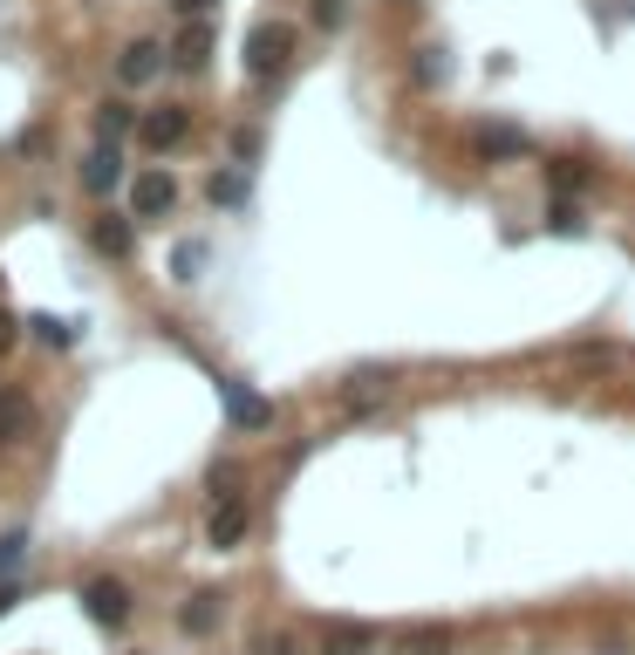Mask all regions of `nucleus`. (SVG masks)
Returning <instances> with one entry per match:
<instances>
[{
    "instance_id": "obj_1",
    "label": "nucleus",
    "mask_w": 635,
    "mask_h": 655,
    "mask_svg": "<svg viewBox=\"0 0 635 655\" xmlns=\"http://www.w3.org/2000/svg\"><path fill=\"white\" fill-rule=\"evenodd\" d=\"M294 21H253L246 28V75L253 83H273L288 62H294Z\"/></svg>"
},
{
    "instance_id": "obj_2",
    "label": "nucleus",
    "mask_w": 635,
    "mask_h": 655,
    "mask_svg": "<svg viewBox=\"0 0 635 655\" xmlns=\"http://www.w3.org/2000/svg\"><path fill=\"white\" fill-rule=\"evenodd\" d=\"M465 144H472L478 164H520V158H533V137L520 131V123H499V116L465 123Z\"/></svg>"
},
{
    "instance_id": "obj_3",
    "label": "nucleus",
    "mask_w": 635,
    "mask_h": 655,
    "mask_svg": "<svg viewBox=\"0 0 635 655\" xmlns=\"http://www.w3.org/2000/svg\"><path fill=\"white\" fill-rule=\"evenodd\" d=\"M219 403H225V423H233L240 437H253V431H267V423H273V403L253 383H240V375H219Z\"/></svg>"
},
{
    "instance_id": "obj_4",
    "label": "nucleus",
    "mask_w": 635,
    "mask_h": 655,
    "mask_svg": "<svg viewBox=\"0 0 635 655\" xmlns=\"http://www.w3.org/2000/svg\"><path fill=\"white\" fill-rule=\"evenodd\" d=\"M164 69H171V41L137 35V41H123V55H117V83L123 89H144V83H158Z\"/></svg>"
},
{
    "instance_id": "obj_5",
    "label": "nucleus",
    "mask_w": 635,
    "mask_h": 655,
    "mask_svg": "<svg viewBox=\"0 0 635 655\" xmlns=\"http://www.w3.org/2000/svg\"><path fill=\"white\" fill-rule=\"evenodd\" d=\"M178 212V178L171 171H137L131 178V219H171Z\"/></svg>"
},
{
    "instance_id": "obj_6",
    "label": "nucleus",
    "mask_w": 635,
    "mask_h": 655,
    "mask_svg": "<svg viewBox=\"0 0 635 655\" xmlns=\"http://www.w3.org/2000/svg\"><path fill=\"white\" fill-rule=\"evenodd\" d=\"M137 137H144V150H158V158H164V150H178V144L192 137V110H185V103L144 110V116H137Z\"/></svg>"
},
{
    "instance_id": "obj_7",
    "label": "nucleus",
    "mask_w": 635,
    "mask_h": 655,
    "mask_svg": "<svg viewBox=\"0 0 635 655\" xmlns=\"http://www.w3.org/2000/svg\"><path fill=\"white\" fill-rule=\"evenodd\" d=\"M246 533H253V506H246V492H240V498H219L212 519H206V546H212V553H233Z\"/></svg>"
},
{
    "instance_id": "obj_8",
    "label": "nucleus",
    "mask_w": 635,
    "mask_h": 655,
    "mask_svg": "<svg viewBox=\"0 0 635 655\" xmlns=\"http://www.w3.org/2000/svg\"><path fill=\"white\" fill-rule=\"evenodd\" d=\"M83 608H89L96 628H123V621H131V588L110 581V573H96V581L83 588Z\"/></svg>"
},
{
    "instance_id": "obj_9",
    "label": "nucleus",
    "mask_w": 635,
    "mask_h": 655,
    "mask_svg": "<svg viewBox=\"0 0 635 655\" xmlns=\"http://www.w3.org/2000/svg\"><path fill=\"white\" fill-rule=\"evenodd\" d=\"M75 178H83V191H89V198H110L123 178H131V171H123V144H96L89 158H83V171H75Z\"/></svg>"
},
{
    "instance_id": "obj_10",
    "label": "nucleus",
    "mask_w": 635,
    "mask_h": 655,
    "mask_svg": "<svg viewBox=\"0 0 635 655\" xmlns=\"http://www.w3.org/2000/svg\"><path fill=\"white\" fill-rule=\"evenodd\" d=\"M89 246H96V254H110V260H131L137 254V219L131 212H96L89 219Z\"/></svg>"
},
{
    "instance_id": "obj_11",
    "label": "nucleus",
    "mask_w": 635,
    "mask_h": 655,
    "mask_svg": "<svg viewBox=\"0 0 635 655\" xmlns=\"http://www.w3.org/2000/svg\"><path fill=\"white\" fill-rule=\"evenodd\" d=\"M212 48H219V35H212V21H185L178 28V41H171V69H185V75H198L212 62Z\"/></svg>"
},
{
    "instance_id": "obj_12",
    "label": "nucleus",
    "mask_w": 635,
    "mask_h": 655,
    "mask_svg": "<svg viewBox=\"0 0 635 655\" xmlns=\"http://www.w3.org/2000/svg\"><path fill=\"white\" fill-rule=\"evenodd\" d=\"M41 431V410L21 390H0V444H28Z\"/></svg>"
},
{
    "instance_id": "obj_13",
    "label": "nucleus",
    "mask_w": 635,
    "mask_h": 655,
    "mask_svg": "<svg viewBox=\"0 0 635 655\" xmlns=\"http://www.w3.org/2000/svg\"><path fill=\"white\" fill-rule=\"evenodd\" d=\"M459 648V628L451 621H424V628H403L396 635V655H451Z\"/></svg>"
},
{
    "instance_id": "obj_14",
    "label": "nucleus",
    "mask_w": 635,
    "mask_h": 655,
    "mask_svg": "<svg viewBox=\"0 0 635 655\" xmlns=\"http://www.w3.org/2000/svg\"><path fill=\"white\" fill-rule=\"evenodd\" d=\"M219 615H225V594H219V588H198L185 608H178V628H185V635H212Z\"/></svg>"
},
{
    "instance_id": "obj_15",
    "label": "nucleus",
    "mask_w": 635,
    "mask_h": 655,
    "mask_svg": "<svg viewBox=\"0 0 635 655\" xmlns=\"http://www.w3.org/2000/svg\"><path fill=\"white\" fill-rule=\"evenodd\" d=\"M321 655H376V628H363V621H328Z\"/></svg>"
},
{
    "instance_id": "obj_16",
    "label": "nucleus",
    "mask_w": 635,
    "mask_h": 655,
    "mask_svg": "<svg viewBox=\"0 0 635 655\" xmlns=\"http://www.w3.org/2000/svg\"><path fill=\"white\" fill-rule=\"evenodd\" d=\"M137 116H144V110H131L123 96H110V103L96 110V144H123V137L137 131Z\"/></svg>"
},
{
    "instance_id": "obj_17",
    "label": "nucleus",
    "mask_w": 635,
    "mask_h": 655,
    "mask_svg": "<svg viewBox=\"0 0 635 655\" xmlns=\"http://www.w3.org/2000/svg\"><path fill=\"white\" fill-rule=\"evenodd\" d=\"M540 171H547L553 198H567V191H588V185H595V164H581V158H547Z\"/></svg>"
},
{
    "instance_id": "obj_18",
    "label": "nucleus",
    "mask_w": 635,
    "mask_h": 655,
    "mask_svg": "<svg viewBox=\"0 0 635 655\" xmlns=\"http://www.w3.org/2000/svg\"><path fill=\"white\" fill-rule=\"evenodd\" d=\"M206 198H212V206H225V212H233V206H246V164H225V171H212V178H206Z\"/></svg>"
},
{
    "instance_id": "obj_19",
    "label": "nucleus",
    "mask_w": 635,
    "mask_h": 655,
    "mask_svg": "<svg viewBox=\"0 0 635 655\" xmlns=\"http://www.w3.org/2000/svg\"><path fill=\"white\" fill-rule=\"evenodd\" d=\"M28 335L48 342V348H75V335H83V328L62 321V314H28Z\"/></svg>"
},
{
    "instance_id": "obj_20",
    "label": "nucleus",
    "mask_w": 635,
    "mask_h": 655,
    "mask_svg": "<svg viewBox=\"0 0 635 655\" xmlns=\"http://www.w3.org/2000/svg\"><path fill=\"white\" fill-rule=\"evenodd\" d=\"M383 390H390V375H383V369H363V375H349V390H342V403H349V410H369V403L383 396Z\"/></svg>"
},
{
    "instance_id": "obj_21",
    "label": "nucleus",
    "mask_w": 635,
    "mask_h": 655,
    "mask_svg": "<svg viewBox=\"0 0 635 655\" xmlns=\"http://www.w3.org/2000/svg\"><path fill=\"white\" fill-rule=\"evenodd\" d=\"M206 273V239H178V254H171V281H198Z\"/></svg>"
},
{
    "instance_id": "obj_22",
    "label": "nucleus",
    "mask_w": 635,
    "mask_h": 655,
    "mask_svg": "<svg viewBox=\"0 0 635 655\" xmlns=\"http://www.w3.org/2000/svg\"><path fill=\"white\" fill-rule=\"evenodd\" d=\"M21 560H28V533L14 526V533H0V581H14V567H21Z\"/></svg>"
},
{
    "instance_id": "obj_23",
    "label": "nucleus",
    "mask_w": 635,
    "mask_h": 655,
    "mask_svg": "<svg viewBox=\"0 0 635 655\" xmlns=\"http://www.w3.org/2000/svg\"><path fill=\"white\" fill-rule=\"evenodd\" d=\"M547 225H553V233H581V206H574V198H553V206H547Z\"/></svg>"
},
{
    "instance_id": "obj_24",
    "label": "nucleus",
    "mask_w": 635,
    "mask_h": 655,
    "mask_svg": "<svg viewBox=\"0 0 635 655\" xmlns=\"http://www.w3.org/2000/svg\"><path fill=\"white\" fill-rule=\"evenodd\" d=\"M21 328H28V321H21L14 308H0V356H14V342H21Z\"/></svg>"
},
{
    "instance_id": "obj_25",
    "label": "nucleus",
    "mask_w": 635,
    "mask_h": 655,
    "mask_svg": "<svg viewBox=\"0 0 635 655\" xmlns=\"http://www.w3.org/2000/svg\"><path fill=\"white\" fill-rule=\"evenodd\" d=\"M233 158H240V164L260 158V131H233Z\"/></svg>"
},
{
    "instance_id": "obj_26",
    "label": "nucleus",
    "mask_w": 635,
    "mask_h": 655,
    "mask_svg": "<svg viewBox=\"0 0 635 655\" xmlns=\"http://www.w3.org/2000/svg\"><path fill=\"white\" fill-rule=\"evenodd\" d=\"M342 14H349L342 0H315V28H342Z\"/></svg>"
},
{
    "instance_id": "obj_27",
    "label": "nucleus",
    "mask_w": 635,
    "mask_h": 655,
    "mask_svg": "<svg viewBox=\"0 0 635 655\" xmlns=\"http://www.w3.org/2000/svg\"><path fill=\"white\" fill-rule=\"evenodd\" d=\"M438 75H444V62H438V48H424V55H417V83H438Z\"/></svg>"
},
{
    "instance_id": "obj_28",
    "label": "nucleus",
    "mask_w": 635,
    "mask_h": 655,
    "mask_svg": "<svg viewBox=\"0 0 635 655\" xmlns=\"http://www.w3.org/2000/svg\"><path fill=\"white\" fill-rule=\"evenodd\" d=\"M171 8H178V14H185V21H206V14L219 8V0H171Z\"/></svg>"
},
{
    "instance_id": "obj_29",
    "label": "nucleus",
    "mask_w": 635,
    "mask_h": 655,
    "mask_svg": "<svg viewBox=\"0 0 635 655\" xmlns=\"http://www.w3.org/2000/svg\"><path fill=\"white\" fill-rule=\"evenodd\" d=\"M14 608H21V588H14V581H0V615H14Z\"/></svg>"
}]
</instances>
